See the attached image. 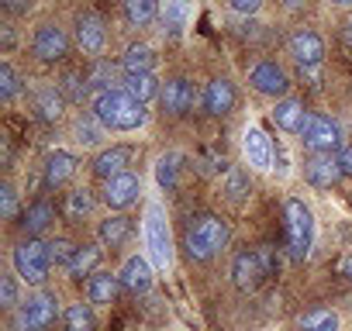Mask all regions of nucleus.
<instances>
[{"mask_svg":"<svg viewBox=\"0 0 352 331\" xmlns=\"http://www.w3.org/2000/svg\"><path fill=\"white\" fill-rule=\"evenodd\" d=\"M94 117L107 131H135V128L145 124V104H138L121 87L104 90V93H94Z\"/></svg>","mask_w":352,"mask_h":331,"instance_id":"nucleus-1","label":"nucleus"},{"mask_svg":"<svg viewBox=\"0 0 352 331\" xmlns=\"http://www.w3.org/2000/svg\"><path fill=\"white\" fill-rule=\"evenodd\" d=\"M228 238H232L228 221L218 218V214H204V218H197V221L187 228L184 249H187V255H190L194 262H208V259H214V255L228 245Z\"/></svg>","mask_w":352,"mask_h":331,"instance_id":"nucleus-2","label":"nucleus"},{"mask_svg":"<svg viewBox=\"0 0 352 331\" xmlns=\"http://www.w3.org/2000/svg\"><path fill=\"white\" fill-rule=\"evenodd\" d=\"M283 214H287V252H290V259H307V252L314 245V214H311V207L304 201L290 197Z\"/></svg>","mask_w":352,"mask_h":331,"instance_id":"nucleus-3","label":"nucleus"},{"mask_svg":"<svg viewBox=\"0 0 352 331\" xmlns=\"http://www.w3.org/2000/svg\"><path fill=\"white\" fill-rule=\"evenodd\" d=\"M145 245H148V259L155 269L173 266V235H169V225L159 204L145 207Z\"/></svg>","mask_w":352,"mask_h":331,"instance_id":"nucleus-4","label":"nucleus"},{"mask_svg":"<svg viewBox=\"0 0 352 331\" xmlns=\"http://www.w3.org/2000/svg\"><path fill=\"white\" fill-rule=\"evenodd\" d=\"M14 269L25 283L32 286H42L49 279V269H52V259H49V245H42L38 238H25L18 249H14Z\"/></svg>","mask_w":352,"mask_h":331,"instance_id":"nucleus-5","label":"nucleus"},{"mask_svg":"<svg viewBox=\"0 0 352 331\" xmlns=\"http://www.w3.org/2000/svg\"><path fill=\"white\" fill-rule=\"evenodd\" d=\"M300 141L314 155H331L335 148H342V128L324 114H307L304 128H300Z\"/></svg>","mask_w":352,"mask_h":331,"instance_id":"nucleus-6","label":"nucleus"},{"mask_svg":"<svg viewBox=\"0 0 352 331\" xmlns=\"http://www.w3.org/2000/svg\"><path fill=\"white\" fill-rule=\"evenodd\" d=\"M249 83H252V90H256V93L273 97V100H283V97H287V90H290V76H287V69H283V66H276L273 59L256 62V66L249 69Z\"/></svg>","mask_w":352,"mask_h":331,"instance_id":"nucleus-7","label":"nucleus"},{"mask_svg":"<svg viewBox=\"0 0 352 331\" xmlns=\"http://www.w3.org/2000/svg\"><path fill=\"white\" fill-rule=\"evenodd\" d=\"M32 52L38 62H63L69 56V35L59 25H38L32 38Z\"/></svg>","mask_w":352,"mask_h":331,"instance_id":"nucleus-8","label":"nucleus"},{"mask_svg":"<svg viewBox=\"0 0 352 331\" xmlns=\"http://www.w3.org/2000/svg\"><path fill=\"white\" fill-rule=\"evenodd\" d=\"M56 314H59L56 297H52V293H38V297H32L28 304H21V310H18V328H21V331H45V328H52Z\"/></svg>","mask_w":352,"mask_h":331,"instance_id":"nucleus-9","label":"nucleus"},{"mask_svg":"<svg viewBox=\"0 0 352 331\" xmlns=\"http://www.w3.org/2000/svg\"><path fill=\"white\" fill-rule=\"evenodd\" d=\"M159 100H162V111H166V114H173V117H184V114H190V111H194L197 90H194V83H190V80H184V76H173V80H166V87H162Z\"/></svg>","mask_w":352,"mask_h":331,"instance_id":"nucleus-10","label":"nucleus"},{"mask_svg":"<svg viewBox=\"0 0 352 331\" xmlns=\"http://www.w3.org/2000/svg\"><path fill=\"white\" fill-rule=\"evenodd\" d=\"M263 276H266V269H263V259H259L256 249L235 252V259H232V283H235L242 293H252V290L263 283Z\"/></svg>","mask_w":352,"mask_h":331,"instance_id":"nucleus-11","label":"nucleus"},{"mask_svg":"<svg viewBox=\"0 0 352 331\" xmlns=\"http://www.w3.org/2000/svg\"><path fill=\"white\" fill-rule=\"evenodd\" d=\"M290 56H294V62H297L300 69L321 66V62H324V42H321V35L311 32V28L294 32V35H290Z\"/></svg>","mask_w":352,"mask_h":331,"instance_id":"nucleus-12","label":"nucleus"},{"mask_svg":"<svg viewBox=\"0 0 352 331\" xmlns=\"http://www.w3.org/2000/svg\"><path fill=\"white\" fill-rule=\"evenodd\" d=\"M235 100H239L235 83L225 80V76H214V80L204 87V97H201V104H204V111H208L211 117H225V114H232V111H235Z\"/></svg>","mask_w":352,"mask_h":331,"instance_id":"nucleus-13","label":"nucleus"},{"mask_svg":"<svg viewBox=\"0 0 352 331\" xmlns=\"http://www.w3.org/2000/svg\"><path fill=\"white\" fill-rule=\"evenodd\" d=\"M138 194H142V180H138L131 170L104 183V204H107L111 211H124V207H131V204L138 201Z\"/></svg>","mask_w":352,"mask_h":331,"instance_id":"nucleus-14","label":"nucleus"},{"mask_svg":"<svg viewBox=\"0 0 352 331\" xmlns=\"http://www.w3.org/2000/svg\"><path fill=\"white\" fill-rule=\"evenodd\" d=\"M304 180L311 187H318V190H331L342 180L338 155H311V159H304Z\"/></svg>","mask_w":352,"mask_h":331,"instance_id":"nucleus-15","label":"nucleus"},{"mask_svg":"<svg viewBox=\"0 0 352 331\" xmlns=\"http://www.w3.org/2000/svg\"><path fill=\"white\" fill-rule=\"evenodd\" d=\"M242 152H245V162L252 166V170H273V141L266 138V131L263 128H245V135H242Z\"/></svg>","mask_w":352,"mask_h":331,"instance_id":"nucleus-16","label":"nucleus"},{"mask_svg":"<svg viewBox=\"0 0 352 331\" xmlns=\"http://www.w3.org/2000/svg\"><path fill=\"white\" fill-rule=\"evenodd\" d=\"M131 155H135V148H131V145H111V148H104V152L94 159V176L107 183V180H114V176L128 173Z\"/></svg>","mask_w":352,"mask_h":331,"instance_id":"nucleus-17","label":"nucleus"},{"mask_svg":"<svg viewBox=\"0 0 352 331\" xmlns=\"http://www.w3.org/2000/svg\"><path fill=\"white\" fill-rule=\"evenodd\" d=\"M73 38H76L83 56H97L104 49V42H107V28H104V21L97 14H80L76 25H73Z\"/></svg>","mask_w":352,"mask_h":331,"instance_id":"nucleus-18","label":"nucleus"},{"mask_svg":"<svg viewBox=\"0 0 352 331\" xmlns=\"http://www.w3.org/2000/svg\"><path fill=\"white\" fill-rule=\"evenodd\" d=\"M155 266L145 259V255H128L124 259V266H121V286L128 290V293H148L152 290V279H155V273H152Z\"/></svg>","mask_w":352,"mask_h":331,"instance_id":"nucleus-19","label":"nucleus"},{"mask_svg":"<svg viewBox=\"0 0 352 331\" xmlns=\"http://www.w3.org/2000/svg\"><path fill=\"white\" fill-rule=\"evenodd\" d=\"M76 166H80V159L73 155V152H63V148H56L49 159H45V183L49 187H66L73 176H76Z\"/></svg>","mask_w":352,"mask_h":331,"instance_id":"nucleus-20","label":"nucleus"},{"mask_svg":"<svg viewBox=\"0 0 352 331\" xmlns=\"http://www.w3.org/2000/svg\"><path fill=\"white\" fill-rule=\"evenodd\" d=\"M304 117H307V111H304V104H300L297 97H283V100H276V107H273V121H276L280 131L300 135Z\"/></svg>","mask_w":352,"mask_h":331,"instance_id":"nucleus-21","label":"nucleus"},{"mask_svg":"<svg viewBox=\"0 0 352 331\" xmlns=\"http://www.w3.org/2000/svg\"><path fill=\"white\" fill-rule=\"evenodd\" d=\"M121 90H124V93H131L138 104H148L152 97H159V93H162V87H159L155 73H124Z\"/></svg>","mask_w":352,"mask_h":331,"instance_id":"nucleus-22","label":"nucleus"},{"mask_svg":"<svg viewBox=\"0 0 352 331\" xmlns=\"http://www.w3.org/2000/svg\"><path fill=\"white\" fill-rule=\"evenodd\" d=\"M128 238H131V218H124V214H114V218L97 225V242L107 245V249H118Z\"/></svg>","mask_w":352,"mask_h":331,"instance_id":"nucleus-23","label":"nucleus"},{"mask_svg":"<svg viewBox=\"0 0 352 331\" xmlns=\"http://www.w3.org/2000/svg\"><path fill=\"white\" fill-rule=\"evenodd\" d=\"M118 290H121V276H114V273H94L87 279V300L90 304H114Z\"/></svg>","mask_w":352,"mask_h":331,"instance_id":"nucleus-24","label":"nucleus"},{"mask_svg":"<svg viewBox=\"0 0 352 331\" xmlns=\"http://www.w3.org/2000/svg\"><path fill=\"white\" fill-rule=\"evenodd\" d=\"M121 69H124V73H152V69H155V49L145 45V42L128 45L124 56H121Z\"/></svg>","mask_w":352,"mask_h":331,"instance_id":"nucleus-25","label":"nucleus"},{"mask_svg":"<svg viewBox=\"0 0 352 331\" xmlns=\"http://www.w3.org/2000/svg\"><path fill=\"white\" fill-rule=\"evenodd\" d=\"M52 221H56V211H52L49 201H35V204L21 214V228H25L28 235H42Z\"/></svg>","mask_w":352,"mask_h":331,"instance_id":"nucleus-26","label":"nucleus"},{"mask_svg":"<svg viewBox=\"0 0 352 331\" xmlns=\"http://www.w3.org/2000/svg\"><path fill=\"white\" fill-rule=\"evenodd\" d=\"M63 107H66V97H63L59 87H42L35 93V111H38L42 121H56L63 114Z\"/></svg>","mask_w":352,"mask_h":331,"instance_id":"nucleus-27","label":"nucleus"},{"mask_svg":"<svg viewBox=\"0 0 352 331\" xmlns=\"http://www.w3.org/2000/svg\"><path fill=\"white\" fill-rule=\"evenodd\" d=\"M97 262H100V245H80L76 249V255H73V262L66 266V273L73 276V279H90L94 276V269H97Z\"/></svg>","mask_w":352,"mask_h":331,"instance_id":"nucleus-28","label":"nucleus"},{"mask_svg":"<svg viewBox=\"0 0 352 331\" xmlns=\"http://www.w3.org/2000/svg\"><path fill=\"white\" fill-rule=\"evenodd\" d=\"M297 331H338V314L328 307H314L297 317Z\"/></svg>","mask_w":352,"mask_h":331,"instance_id":"nucleus-29","label":"nucleus"},{"mask_svg":"<svg viewBox=\"0 0 352 331\" xmlns=\"http://www.w3.org/2000/svg\"><path fill=\"white\" fill-rule=\"evenodd\" d=\"M249 194H252V183H249V173L245 170H239V166H232V170L225 173V197L232 201V204H245L249 201Z\"/></svg>","mask_w":352,"mask_h":331,"instance_id":"nucleus-30","label":"nucleus"},{"mask_svg":"<svg viewBox=\"0 0 352 331\" xmlns=\"http://www.w3.org/2000/svg\"><path fill=\"white\" fill-rule=\"evenodd\" d=\"M155 14H159V0H124V18H128L135 28L152 25Z\"/></svg>","mask_w":352,"mask_h":331,"instance_id":"nucleus-31","label":"nucleus"},{"mask_svg":"<svg viewBox=\"0 0 352 331\" xmlns=\"http://www.w3.org/2000/svg\"><path fill=\"white\" fill-rule=\"evenodd\" d=\"M155 180H159L162 190H173L176 183H180V155H176V152L159 155V162H155Z\"/></svg>","mask_w":352,"mask_h":331,"instance_id":"nucleus-32","label":"nucleus"},{"mask_svg":"<svg viewBox=\"0 0 352 331\" xmlns=\"http://www.w3.org/2000/svg\"><path fill=\"white\" fill-rule=\"evenodd\" d=\"M90 211H94V194H90L87 187L66 194V201H63V214H66L69 221H80V218H87Z\"/></svg>","mask_w":352,"mask_h":331,"instance_id":"nucleus-33","label":"nucleus"},{"mask_svg":"<svg viewBox=\"0 0 352 331\" xmlns=\"http://www.w3.org/2000/svg\"><path fill=\"white\" fill-rule=\"evenodd\" d=\"M66 331H97V317L90 304H69L66 307Z\"/></svg>","mask_w":352,"mask_h":331,"instance_id":"nucleus-34","label":"nucleus"},{"mask_svg":"<svg viewBox=\"0 0 352 331\" xmlns=\"http://www.w3.org/2000/svg\"><path fill=\"white\" fill-rule=\"evenodd\" d=\"M162 25H166V32L176 38L184 28H187V0H169L166 4V14H162Z\"/></svg>","mask_w":352,"mask_h":331,"instance_id":"nucleus-35","label":"nucleus"},{"mask_svg":"<svg viewBox=\"0 0 352 331\" xmlns=\"http://www.w3.org/2000/svg\"><path fill=\"white\" fill-rule=\"evenodd\" d=\"M104 135H107V128H104L94 114L76 121V141H80V145H100V141H104Z\"/></svg>","mask_w":352,"mask_h":331,"instance_id":"nucleus-36","label":"nucleus"},{"mask_svg":"<svg viewBox=\"0 0 352 331\" xmlns=\"http://www.w3.org/2000/svg\"><path fill=\"white\" fill-rule=\"evenodd\" d=\"M59 90H63V97H66V100H83V97L90 93V76L69 73V76H63Z\"/></svg>","mask_w":352,"mask_h":331,"instance_id":"nucleus-37","label":"nucleus"},{"mask_svg":"<svg viewBox=\"0 0 352 331\" xmlns=\"http://www.w3.org/2000/svg\"><path fill=\"white\" fill-rule=\"evenodd\" d=\"M21 93V80L11 62H0V100H14Z\"/></svg>","mask_w":352,"mask_h":331,"instance_id":"nucleus-38","label":"nucleus"},{"mask_svg":"<svg viewBox=\"0 0 352 331\" xmlns=\"http://www.w3.org/2000/svg\"><path fill=\"white\" fill-rule=\"evenodd\" d=\"M76 249H80V245H73L69 238H52V242H49V259H52V266H63V269H66V266L73 262Z\"/></svg>","mask_w":352,"mask_h":331,"instance_id":"nucleus-39","label":"nucleus"},{"mask_svg":"<svg viewBox=\"0 0 352 331\" xmlns=\"http://www.w3.org/2000/svg\"><path fill=\"white\" fill-rule=\"evenodd\" d=\"M0 214H4L8 221L18 214V194H14V187H11V183L0 187Z\"/></svg>","mask_w":352,"mask_h":331,"instance_id":"nucleus-40","label":"nucleus"},{"mask_svg":"<svg viewBox=\"0 0 352 331\" xmlns=\"http://www.w3.org/2000/svg\"><path fill=\"white\" fill-rule=\"evenodd\" d=\"M0 304L18 307V279L14 276H0Z\"/></svg>","mask_w":352,"mask_h":331,"instance_id":"nucleus-41","label":"nucleus"},{"mask_svg":"<svg viewBox=\"0 0 352 331\" xmlns=\"http://www.w3.org/2000/svg\"><path fill=\"white\" fill-rule=\"evenodd\" d=\"M228 8H232L235 14H256V11L263 8V0H228Z\"/></svg>","mask_w":352,"mask_h":331,"instance_id":"nucleus-42","label":"nucleus"},{"mask_svg":"<svg viewBox=\"0 0 352 331\" xmlns=\"http://www.w3.org/2000/svg\"><path fill=\"white\" fill-rule=\"evenodd\" d=\"M338 166H342V176H352V145L338 148Z\"/></svg>","mask_w":352,"mask_h":331,"instance_id":"nucleus-43","label":"nucleus"},{"mask_svg":"<svg viewBox=\"0 0 352 331\" xmlns=\"http://www.w3.org/2000/svg\"><path fill=\"white\" fill-rule=\"evenodd\" d=\"M0 4H4L11 14H25L28 11V0H0Z\"/></svg>","mask_w":352,"mask_h":331,"instance_id":"nucleus-44","label":"nucleus"},{"mask_svg":"<svg viewBox=\"0 0 352 331\" xmlns=\"http://www.w3.org/2000/svg\"><path fill=\"white\" fill-rule=\"evenodd\" d=\"M342 276H345V279H352V255H349V259H342Z\"/></svg>","mask_w":352,"mask_h":331,"instance_id":"nucleus-45","label":"nucleus"},{"mask_svg":"<svg viewBox=\"0 0 352 331\" xmlns=\"http://www.w3.org/2000/svg\"><path fill=\"white\" fill-rule=\"evenodd\" d=\"M283 4H287V8H300V4H304V0H283Z\"/></svg>","mask_w":352,"mask_h":331,"instance_id":"nucleus-46","label":"nucleus"},{"mask_svg":"<svg viewBox=\"0 0 352 331\" xmlns=\"http://www.w3.org/2000/svg\"><path fill=\"white\" fill-rule=\"evenodd\" d=\"M331 4H342V8H352V0H331Z\"/></svg>","mask_w":352,"mask_h":331,"instance_id":"nucleus-47","label":"nucleus"},{"mask_svg":"<svg viewBox=\"0 0 352 331\" xmlns=\"http://www.w3.org/2000/svg\"><path fill=\"white\" fill-rule=\"evenodd\" d=\"M349 35H352V21H349Z\"/></svg>","mask_w":352,"mask_h":331,"instance_id":"nucleus-48","label":"nucleus"}]
</instances>
